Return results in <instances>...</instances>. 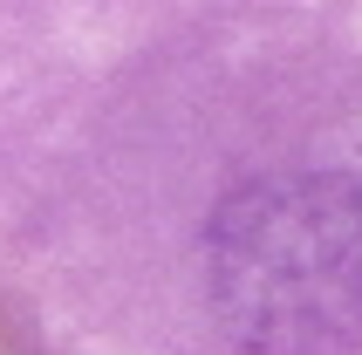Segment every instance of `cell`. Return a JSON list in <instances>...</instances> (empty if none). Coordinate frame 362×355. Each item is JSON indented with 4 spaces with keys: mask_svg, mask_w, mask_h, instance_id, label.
I'll return each instance as SVG.
<instances>
[{
    "mask_svg": "<svg viewBox=\"0 0 362 355\" xmlns=\"http://www.w3.org/2000/svg\"><path fill=\"white\" fill-rule=\"evenodd\" d=\"M212 308L253 355L362 342V185L335 171L260 178L212 219Z\"/></svg>",
    "mask_w": 362,
    "mask_h": 355,
    "instance_id": "6da1fadb",
    "label": "cell"
}]
</instances>
